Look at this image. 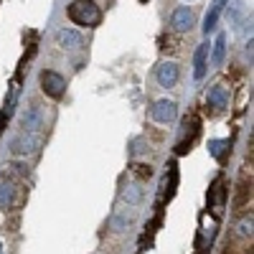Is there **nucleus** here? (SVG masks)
<instances>
[{
    "instance_id": "nucleus-11",
    "label": "nucleus",
    "mask_w": 254,
    "mask_h": 254,
    "mask_svg": "<svg viewBox=\"0 0 254 254\" xmlns=\"http://www.w3.org/2000/svg\"><path fill=\"white\" fill-rule=\"evenodd\" d=\"M173 26H176V31H190V26H193V13H190L188 8H178L176 13H173Z\"/></svg>"
},
{
    "instance_id": "nucleus-16",
    "label": "nucleus",
    "mask_w": 254,
    "mask_h": 254,
    "mask_svg": "<svg viewBox=\"0 0 254 254\" xmlns=\"http://www.w3.org/2000/svg\"><path fill=\"white\" fill-rule=\"evenodd\" d=\"M226 145H229L226 140H211V142H208V150H211V155H214V158H221V153H224Z\"/></svg>"
},
{
    "instance_id": "nucleus-3",
    "label": "nucleus",
    "mask_w": 254,
    "mask_h": 254,
    "mask_svg": "<svg viewBox=\"0 0 254 254\" xmlns=\"http://www.w3.org/2000/svg\"><path fill=\"white\" fill-rule=\"evenodd\" d=\"M176 102H171V99H160V102H155L153 104V110H150V117L155 120V122H173L176 120Z\"/></svg>"
},
{
    "instance_id": "nucleus-4",
    "label": "nucleus",
    "mask_w": 254,
    "mask_h": 254,
    "mask_svg": "<svg viewBox=\"0 0 254 254\" xmlns=\"http://www.w3.org/2000/svg\"><path fill=\"white\" fill-rule=\"evenodd\" d=\"M36 145H38V135H33V132H23V135H18V137L10 142V150H13L15 155H26V153L33 150Z\"/></svg>"
},
{
    "instance_id": "nucleus-12",
    "label": "nucleus",
    "mask_w": 254,
    "mask_h": 254,
    "mask_svg": "<svg viewBox=\"0 0 254 254\" xmlns=\"http://www.w3.org/2000/svg\"><path fill=\"white\" fill-rule=\"evenodd\" d=\"M224 54H226V36L221 33V36L214 41V49H211V66H221Z\"/></svg>"
},
{
    "instance_id": "nucleus-9",
    "label": "nucleus",
    "mask_w": 254,
    "mask_h": 254,
    "mask_svg": "<svg viewBox=\"0 0 254 254\" xmlns=\"http://www.w3.org/2000/svg\"><path fill=\"white\" fill-rule=\"evenodd\" d=\"M224 196H226V190H224V183L216 181L214 188H211V193H208V201H211V211H214V216L221 214V208H224Z\"/></svg>"
},
{
    "instance_id": "nucleus-14",
    "label": "nucleus",
    "mask_w": 254,
    "mask_h": 254,
    "mask_svg": "<svg viewBox=\"0 0 254 254\" xmlns=\"http://www.w3.org/2000/svg\"><path fill=\"white\" fill-rule=\"evenodd\" d=\"M23 127H26V132H33V130H38V127H41V110H38V107H31V110L26 112Z\"/></svg>"
},
{
    "instance_id": "nucleus-8",
    "label": "nucleus",
    "mask_w": 254,
    "mask_h": 254,
    "mask_svg": "<svg viewBox=\"0 0 254 254\" xmlns=\"http://www.w3.org/2000/svg\"><path fill=\"white\" fill-rule=\"evenodd\" d=\"M206 66H208V44H201L196 49V59H193V76L196 79H203Z\"/></svg>"
},
{
    "instance_id": "nucleus-6",
    "label": "nucleus",
    "mask_w": 254,
    "mask_h": 254,
    "mask_svg": "<svg viewBox=\"0 0 254 254\" xmlns=\"http://www.w3.org/2000/svg\"><path fill=\"white\" fill-rule=\"evenodd\" d=\"M158 81H160V87H176V81H178V66L171 61H165L158 66Z\"/></svg>"
},
{
    "instance_id": "nucleus-10",
    "label": "nucleus",
    "mask_w": 254,
    "mask_h": 254,
    "mask_svg": "<svg viewBox=\"0 0 254 254\" xmlns=\"http://www.w3.org/2000/svg\"><path fill=\"white\" fill-rule=\"evenodd\" d=\"M56 41H59L61 49H79L81 46V33H76L71 28H64V31H59Z\"/></svg>"
},
{
    "instance_id": "nucleus-7",
    "label": "nucleus",
    "mask_w": 254,
    "mask_h": 254,
    "mask_svg": "<svg viewBox=\"0 0 254 254\" xmlns=\"http://www.w3.org/2000/svg\"><path fill=\"white\" fill-rule=\"evenodd\" d=\"M226 3H229V0H214V5H211V10H208L206 18H203V31H206V33H211V31L216 28V23H219V18H221Z\"/></svg>"
},
{
    "instance_id": "nucleus-1",
    "label": "nucleus",
    "mask_w": 254,
    "mask_h": 254,
    "mask_svg": "<svg viewBox=\"0 0 254 254\" xmlns=\"http://www.w3.org/2000/svg\"><path fill=\"white\" fill-rule=\"evenodd\" d=\"M69 18L79 26H97L102 13L92 0H74V3L69 5Z\"/></svg>"
},
{
    "instance_id": "nucleus-15",
    "label": "nucleus",
    "mask_w": 254,
    "mask_h": 254,
    "mask_svg": "<svg viewBox=\"0 0 254 254\" xmlns=\"http://www.w3.org/2000/svg\"><path fill=\"white\" fill-rule=\"evenodd\" d=\"M13 206V186L0 183V208H10Z\"/></svg>"
},
{
    "instance_id": "nucleus-2",
    "label": "nucleus",
    "mask_w": 254,
    "mask_h": 254,
    "mask_svg": "<svg viewBox=\"0 0 254 254\" xmlns=\"http://www.w3.org/2000/svg\"><path fill=\"white\" fill-rule=\"evenodd\" d=\"M41 89H44L49 97L59 99L64 94V89H66V81H64V76L56 74V71H44L41 74Z\"/></svg>"
},
{
    "instance_id": "nucleus-13",
    "label": "nucleus",
    "mask_w": 254,
    "mask_h": 254,
    "mask_svg": "<svg viewBox=\"0 0 254 254\" xmlns=\"http://www.w3.org/2000/svg\"><path fill=\"white\" fill-rule=\"evenodd\" d=\"M15 99H18V81L10 84V92H8V99H5V107L0 112V120H8L13 115V107H15Z\"/></svg>"
},
{
    "instance_id": "nucleus-5",
    "label": "nucleus",
    "mask_w": 254,
    "mask_h": 254,
    "mask_svg": "<svg viewBox=\"0 0 254 254\" xmlns=\"http://www.w3.org/2000/svg\"><path fill=\"white\" fill-rule=\"evenodd\" d=\"M208 104H211V107H214L216 112L229 107V89L224 87V84H216V87H211V92H208Z\"/></svg>"
}]
</instances>
